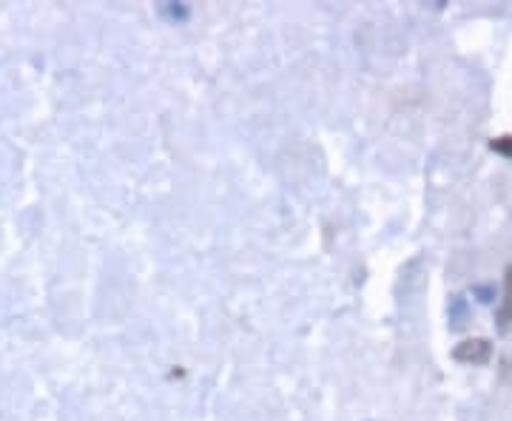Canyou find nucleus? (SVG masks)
Returning <instances> with one entry per match:
<instances>
[{"mask_svg": "<svg viewBox=\"0 0 512 421\" xmlns=\"http://www.w3.org/2000/svg\"><path fill=\"white\" fill-rule=\"evenodd\" d=\"M453 356L464 365H487L490 356H493V345L487 339H467L453 350Z\"/></svg>", "mask_w": 512, "mask_h": 421, "instance_id": "1", "label": "nucleus"}, {"mask_svg": "<svg viewBox=\"0 0 512 421\" xmlns=\"http://www.w3.org/2000/svg\"><path fill=\"white\" fill-rule=\"evenodd\" d=\"M512 325V265L504 276V299L498 305V330H507Z\"/></svg>", "mask_w": 512, "mask_h": 421, "instance_id": "2", "label": "nucleus"}, {"mask_svg": "<svg viewBox=\"0 0 512 421\" xmlns=\"http://www.w3.org/2000/svg\"><path fill=\"white\" fill-rule=\"evenodd\" d=\"M493 148L498 151V154H507V157H510V154H512V137H498V140H493Z\"/></svg>", "mask_w": 512, "mask_h": 421, "instance_id": "3", "label": "nucleus"}]
</instances>
